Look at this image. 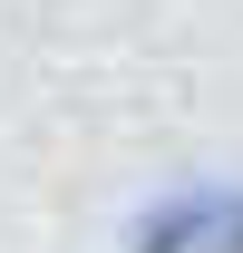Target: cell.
<instances>
[{
  "mask_svg": "<svg viewBox=\"0 0 243 253\" xmlns=\"http://www.w3.org/2000/svg\"><path fill=\"white\" fill-rule=\"evenodd\" d=\"M126 253H243V185H175L136 214Z\"/></svg>",
  "mask_w": 243,
  "mask_h": 253,
  "instance_id": "1",
  "label": "cell"
}]
</instances>
